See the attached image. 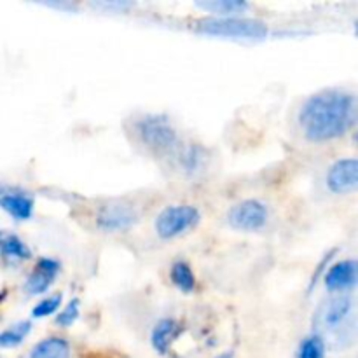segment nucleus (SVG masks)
Returning <instances> with one entry per match:
<instances>
[{"instance_id":"39448f33","label":"nucleus","mask_w":358,"mask_h":358,"mask_svg":"<svg viewBox=\"0 0 358 358\" xmlns=\"http://www.w3.org/2000/svg\"><path fill=\"white\" fill-rule=\"evenodd\" d=\"M227 224L236 231H259L269 222V208L261 199H243L227 210Z\"/></svg>"},{"instance_id":"4be33fe9","label":"nucleus","mask_w":358,"mask_h":358,"mask_svg":"<svg viewBox=\"0 0 358 358\" xmlns=\"http://www.w3.org/2000/svg\"><path fill=\"white\" fill-rule=\"evenodd\" d=\"M334 254H336V250H331V254H327V255H325V257H324V261H322L320 264H318V269H317V271H315V275L311 276L310 290L313 289V287H315V283L318 282V278H320V275H322V273H325V269H327V264H329V262H331V259L334 257Z\"/></svg>"},{"instance_id":"412c9836","label":"nucleus","mask_w":358,"mask_h":358,"mask_svg":"<svg viewBox=\"0 0 358 358\" xmlns=\"http://www.w3.org/2000/svg\"><path fill=\"white\" fill-rule=\"evenodd\" d=\"M79 308H80L79 299H76V297H73V299H70L69 303L65 304V308H63V310L56 315L55 324L58 325V327H70V325H72L73 322L79 318Z\"/></svg>"},{"instance_id":"9b49d317","label":"nucleus","mask_w":358,"mask_h":358,"mask_svg":"<svg viewBox=\"0 0 358 358\" xmlns=\"http://www.w3.org/2000/svg\"><path fill=\"white\" fill-rule=\"evenodd\" d=\"M182 325L175 318H161L150 331V345L159 355H166L170 352L175 339L180 336Z\"/></svg>"},{"instance_id":"f257e3e1","label":"nucleus","mask_w":358,"mask_h":358,"mask_svg":"<svg viewBox=\"0 0 358 358\" xmlns=\"http://www.w3.org/2000/svg\"><path fill=\"white\" fill-rule=\"evenodd\" d=\"M357 114L355 94L334 87L306 98L297 114V122L308 142L329 143L355 128Z\"/></svg>"},{"instance_id":"6e6552de","label":"nucleus","mask_w":358,"mask_h":358,"mask_svg":"<svg viewBox=\"0 0 358 358\" xmlns=\"http://www.w3.org/2000/svg\"><path fill=\"white\" fill-rule=\"evenodd\" d=\"M358 266L355 259L334 262L331 268L325 269L324 283L325 289L332 294H345L357 285Z\"/></svg>"},{"instance_id":"6ab92c4d","label":"nucleus","mask_w":358,"mask_h":358,"mask_svg":"<svg viewBox=\"0 0 358 358\" xmlns=\"http://www.w3.org/2000/svg\"><path fill=\"white\" fill-rule=\"evenodd\" d=\"M0 254H2L3 257L23 259V261L31 257L30 248H28L20 238L14 236V234H9V236H6L3 240H0Z\"/></svg>"},{"instance_id":"0eeeda50","label":"nucleus","mask_w":358,"mask_h":358,"mask_svg":"<svg viewBox=\"0 0 358 358\" xmlns=\"http://www.w3.org/2000/svg\"><path fill=\"white\" fill-rule=\"evenodd\" d=\"M325 187L338 196L355 192L358 187V161L355 157H343L332 163L325 173Z\"/></svg>"},{"instance_id":"4468645a","label":"nucleus","mask_w":358,"mask_h":358,"mask_svg":"<svg viewBox=\"0 0 358 358\" xmlns=\"http://www.w3.org/2000/svg\"><path fill=\"white\" fill-rule=\"evenodd\" d=\"M196 6L199 9L206 10L212 16H240V14L247 13L250 9L247 2H241V0H213V2H198Z\"/></svg>"},{"instance_id":"1a4fd4ad","label":"nucleus","mask_w":358,"mask_h":358,"mask_svg":"<svg viewBox=\"0 0 358 358\" xmlns=\"http://www.w3.org/2000/svg\"><path fill=\"white\" fill-rule=\"evenodd\" d=\"M62 264L55 259L42 257L38 259L37 266L34 268V271L28 275L27 282H24V290H27L30 296H38V294H44L49 287L52 285V282L58 276Z\"/></svg>"},{"instance_id":"aec40b11","label":"nucleus","mask_w":358,"mask_h":358,"mask_svg":"<svg viewBox=\"0 0 358 358\" xmlns=\"http://www.w3.org/2000/svg\"><path fill=\"white\" fill-rule=\"evenodd\" d=\"M62 308V294H55V296H49L45 299H42L41 303H37L31 310V317L34 318H45L55 315L56 311Z\"/></svg>"},{"instance_id":"5701e85b","label":"nucleus","mask_w":358,"mask_h":358,"mask_svg":"<svg viewBox=\"0 0 358 358\" xmlns=\"http://www.w3.org/2000/svg\"><path fill=\"white\" fill-rule=\"evenodd\" d=\"M48 7H59V9L65 10H76V6L73 3H45Z\"/></svg>"},{"instance_id":"393cba45","label":"nucleus","mask_w":358,"mask_h":358,"mask_svg":"<svg viewBox=\"0 0 358 358\" xmlns=\"http://www.w3.org/2000/svg\"><path fill=\"white\" fill-rule=\"evenodd\" d=\"M6 192H7V189L3 187V185H0V196H2V194H6Z\"/></svg>"},{"instance_id":"f03ea898","label":"nucleus","mask_w":358,"mask_h":358,"mask_svg":"<svg viewBox=\"0 0 358 358\" xmlns=\"http://www.w3.org/2000/svg\"><path fill=\"white\" fill-rule=\"evenodd\" d=\"M196 31L210 37L245 38V41H262L268 37V24L261 20L247 16H208L201 17L194 24Z\"/></svg>"},{"instance_id":"f3484780","label":"nucleus","mask_w":358,"mask_h":358,"mask_svg":"<svg viewBox=\"0 0 358 358\" xmlns=\"http://www.w3.org/2000/svg\"><path fill=\"white\" fill-rule=\"evenodd\" d=\"M203 161H205V150L199 145H189L178 152V163H180V168L189 175H194L196 171L201 170Z\"/></svg>"},{"instance_id":"dca6fc26","label":"nucleus","mask_w":358,"mask_h":358,"mask_svg":"<svg viewBox=\"0 0 358 358\" xmlns=\"http://www.w3.org/2000/svg\"><path fill=\"white\" fill-rule=\"evenodd\" d=\"M31 331V322L21 320L0 332V348H16Z\"/></svg>"},{"instance_id":"f8f14e48","label":"nucleus","mask_w":358,"mask_h":358,"mask_svg":"<svg viewBox=\"0 0 358 358\" xmlns=\"http://www.w3.org/2000/svg\"><path fill=\"white\" fill-rule=\"evenodd\" d=\"M0 208L16 220H28L34 215L35 201L27 192H9L0 196Z\"/></svg>"},{"instance_id":"9d476101","label":"nucleus","mask_w":358,"mask_h":358,"mask_svg":"<svg viewBox=\"0 0 358 358\" xmlns=\"http://www.w3.org/2000/svg\"><path fill=\"white\" fill-rule=\"evenodd\" d=\"M353 311V299L346 294H339V296L332 297L327 304H325L324 311H322V322L329 331H338L339 327L348 322L350 315Z\"/></svg>"},{"instance_id":"20e7f679","label":"nucleus","mask_w":358,"mask_h":358,"mask_svg":"<svg viewBox=\"0 0 358 358\" xmlns=\"http://www.w3.org/2000/svg\"><path fill=\"white\" fill-rule=\"evenodd\" d=\"M201 220V212L192 205L164 206L154 220V229L159 240L170 241L194 229Z\"/></svg>"},{"instance_id":"b1692460","label":"nucleus","mask_w":358,"mask_h":358,"mask_svg":"<svg viewBox=\"0 0 358 358\" xmlns=\"http://www.w3.org/2000/svg\"><path fill=\"white\" fill-rule=\"evenodd\" d=\"M215 358H233V352H226V353H220L219 357Z\"/></svg>"},{"instance_id":"a211bd4d","label":"nucleus","mask_w":358,"mask_h":358,"mask_svg":"<svg viewBox=\"0 0 358 358\" xmlns=\"http://www.w3.org/2000/svg\"><path fill=\"white\" fill-rule=\"evenodd\" d=\"M327 346L320 334H310L299 343L296 358H325Z\"/></svg>"},{"instance_id":"423d86ee","label":"nucleus","mask_w":358,"mask_h":358,"mask_svg":"<svg viewBox=\"0 0 358 358\" xmlns=\"http://www.w3.org/2000/svg\"><path fill=\"white\" fill-rule=\"evenodd\" d=\"M138 217L133 206L126 203H107L100 206L94 215V224L103 233H126L136 224Z\"/></svg>"},{"instance_id":"7ed1b4c3","label":"nucleus","mask_w":358,"mask_h":358,"mask_svg":"<svg viewBox=\"0 0 358 358\" xmlns=\"http://www.w3.org/2000/svg\"><path fill=\"white\" fill-rule=\"evenodd\" d=\"M140 142L157 156H168L178 147V133L163 114H145L135 122Z\"/></svg>"},{"instance_id":"2eb2a0df","label":"nucleus","mask_w":358,"mask_h":358,"mask_svg":"<svg viewBox=\"0 0 358 358\" xmlns=\"http://www.w3.org/2000/svg\"><path fill=\"white\" fill-rule=\"evenodd\" d=\"M170 280L180 292L192 294L196 289V275L191 264L185 261H175L170 268Z\"/></svg>"},{"instance_id":"ddd939ff","label":"nucleus","mask_w":358,"mask_h":358,"mask_svg":"<svg viewBox=\"0 0 358 358\" xmlns=\"http://www.w3.org/2000/svg\"><path fill=\"white\" fill-rule=\"evenodd\" d=\"M30 358H72L69 339L49 336L31 348Z\"/></svg>"}]
</instances>
